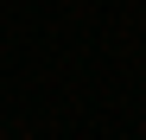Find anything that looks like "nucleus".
Masks as SVG:
<instances>
[]
</instances>
